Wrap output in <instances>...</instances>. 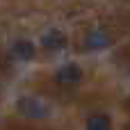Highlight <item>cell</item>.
I'll list each match as a JSON object with an SVG mask.
<instances>
[{
	"mask_svg": "<svg viewBox=\"0 0 130 130\" xmlns=\"http://www.w3.org/2000/svg\"><path fill=\"white\" fill-rule=\"evenodd\" d=\"M18 112L25 117V119H41L48 114V107L43 101L39 98H21L18 101Z\"/></svg>",
	"mask_w": 130,
	"mask_h": 130,
	"instance_id": "6da1fadb",
	"label": "cell"
},
{
	"mask_svg": "<svg viewBox=\"0 0 130 130\" xmlns=\"http://www.w3.org/2000/svg\"><path fill=\"white\" fill-rule=\"evenodd\" d=\"M55 80L59 82V85H78L80 80H82V69L78 66V64H64V66H59V71L55 73Z\"/></svg>",
	"mask_w": 130,
	"mask_h": 130,
	"instance_id": "7a4b0ae2",
	"label": "cell"
},
{
	"mask_svg": "<svg viewBox=\"0 0 130 130\" xmlns=\"http://www.w3.org/2000/svg\"><path fill=\"white\" fill-rule=\"evenodd\" d=\"M87 48H91V50H101V48H107L110 46V41H112V37L105 32V30H91L89 34H87Z\"/></svg>",
	"mask_w": 130,
	"mask_h": 130,
	"instance_id": "3957f363",
	"label": "cell"
},
{
	"mask_svg": "<svg viewBox=\"0 0 130 130\" xmlns=\"http://www.w3.org/2000/svg\"><path fill=\"white\" fill-rule=\"evenodd\" d=\"M11 53H14V57H16V59H23V62H27V59H32V57H34V46H32V41L18 39V41L14 43Z\"/></svg>",
	"mask_w": 130,
	"mask_h": 130,
	"instance_id": "5b68a950",
	"label": "cell"
},
{
	"mask_svg": "<svg viewBox=\"0 0 130 130\" xmlns=\"http://www.w3.org/2000/svg\"><path fill=\"white\" fill-rule=\"evenodd\" d=\"M87 130H112V123L105 114H94L87 121Z\"/></svg>",
	"mask_w": 130,
	"mask_h": 130,
	"instance_id": "8992f818",
	"label": "cell"
},
{
	"mask_svg": "<svg viewBox=\"0 0 130 130\" xmlns=\"http://www.w3.org/2000/svg\"><path fill=\"white\" fill-rule=\"evenodd\" d=\"M41 46L48 48V50H59L66 46V37L59 32V30H48L43 37H41Z\"/></svg>",
	"mask_w": 130,
	"mask_h": 130,
	"instance_id": "277c9868",
	"label": "cell"
}]
</instances>
